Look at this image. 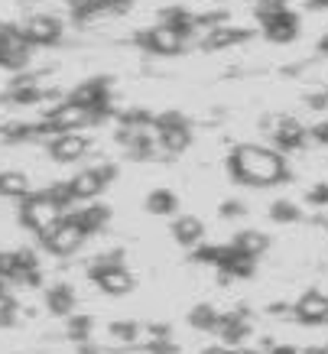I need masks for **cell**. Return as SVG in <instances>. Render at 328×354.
Returning <instances> with one entry per match:
<instances>
[{
    "mask_svg": "<svg viewBox=\"0 0 328 354\" xmlns=\"http://www.w3.org/2000/svg\"><path fill=\"white\" fill-rule=\"evenodd\" d=\"M228 166H231L234 179L247 185H273L286 179L283 156L276 150H264V147H237Z\"/></svg>",
    "mask_w": 328,
    "mask_h": 354,
    "instance_id": "1",
    "label": "cell"
},
{
    "mask_svg": "<svg viewBox=\"0 0 328 354\" xmlns=\"http://www.w3.org/2000/svg\"><path fill=\"white\" fill-rule=\"evenodd\" d=\"M20 218L23 225L30 227V231H36L39 237L53 234L55 227L62 225V205L55 202L49 192L43 195H33V198H23V208H20Z\"/></svg>",
    "mask_w": 328,
    "mask_h": 354,
    "instance_id": "2",
    "label": "cell"
},
{
    "mask_svg": "<svg viewBox=\"0 0 328 354\" xmlns=\"http://www.w3.org/2000/svg\"><path fill=\"white\" fill-rule=\"evenodd\" d=\"M30 53H33V43L20 30L3 32V39H0V65L3 68H23L30 62Z\"/></svg>",
    "mask_w": 328,
    "mask_h": 354,
    "instance_id": "3",
    "label": "cell"
},
{
    "mask_svg": "<svg viewBox=\"0 0 328 354\" xmlns=\"http://www.w3.org/2000/svg\"><path fill=\"white\" fill-rule=\"evenodd\" d=\"M85 241V231H82V225L75 221V218H62V225L55 227L53 234L43 237V244L53 250V254H72V250H78V244Z\"/></svg>",
    "mask_w": 328,
    "mask_h": 354,
    "instance_id": "4",
    "label": "cell"
},
{
    "mask_svg": "<svg viewBox=\"0 0 328 354\" xmlns=\"http://www.w3.org/2000/svg\"><path fill=\"white\" fill-rule=\"evenodd\" d=\"M20 32L30 39L33 46H49L59 39V32H62V23L55 20V17H46V13H39V17H30V20L20 26Z\"/></svg>",
    "mask_w": 328,
    "mask_h": 354,
    "instance_id": "5",
    "label": "cell"
},
{
    "mask_svg": "<svg viewBox=\"0 0 328 354\" xmlns=\"http://www.w3.org/2000/svg\"><path fill=\"white\" fill-rule=\"evenodd\" d=\"M185 39H189L185 32L172 30V26H166V23H159V26H153V30L143 36V46H147V49H153V53L172 55V53H179Z\"/></svg>",
    "mask_w": 328,
    "mask_h": 354,
    "instance_id": "6",
    "label": "cell"
},
{
    "mask_svg": "<svg viewBox=\"0 0 328 354\" xmlns=\"http://www.w3.org/2000/svg\"><path fill=\"white\" fill-rule=\"evenodd\" d=\"M88 143L85 137H78V133H59L55 140H49V153H53V160L59 162H75V160H82L88 153Z\"/></svg>",
    "mask_w": 328,
    "mask_h": 354,
    "instance_id": "7",
    "label": "cell"
},
{
    "mask_svg": "<svg viewBox=\"0 0 328 354\" xmlns=\"http://www.w3.org/2000/svg\"><path fill=\"white\" fill-rule=\"evenodd\" d=\"M296 32H299V20L289 10L273 13V17H266L264 20V36L270 39V43H293Z\"/></svg>",
    "mask_w": 328,
    "mask_h": 354,
    "instance_id": "8",
    "label": "cell"
},
{
    "mask_svg": "<svg viewBox=\"0 0 328 354\" xmlns=\"http://www.w3.org/2000/svg\"><path fill=\"white\" fill-rule=\"evenodd\" d=\"M266 130L273 133L276 147H283V150H299L302 140H306L302 124H299V120H289V118H276L273 124H266Z\"/></svg>",
    "mask_w": 328,
    "mask_h": 354,
    "instance_id": "9",
    "label": "cell"
},
{
    "mask_svg": "<svg viewBox=\"0 0 328 354\" xmlns=\"http://www.w3.org/2000/svg\"><path fill=\"white\" fill-rule=\"evenodd\" d=\"M296 319L299 322H325L328 319V296L325 292H306L302 299L296 302Z\"/></svg>",
    "mask_w": 328,
    "mask_h": 354,
    "instance_id": "10",
    "label": "cell"
},
{
    "mask_svg": "<svg viewBox=\"0 0 328 354\" xmlns=\"http://www.w3.org/2000/svg\"><path fill=\"white\" fill-rule=\"evenodd\" d=\"M69 185H72V195H75V198L88 202V198H95V195L104 189L107 179L101 176V169H85V172H78V176H75Z\"/></svg>",
    "mask_w": 328,
    "mask_h": 354,
    "instance_id": "11",
    "label": "cell"
},
{
    "mask_svg": "<svg viewBox=\"0 0 328 354\" xmlns=\"http://www.w3.org/2000/svg\"><path fill=\"white\" fill-rule=\"evenodd\" d=\"M7 97H10V101H17V104H36V101L43 97V88H39L36 75H20V78H17V82L10 85Z\"/></svg>",
    "mask_w": 328,
    "mask_h": 354,
    "instance_id": "12",
    "label": "cell"
},
{
    "mask_svg": "<svg viewBox=\"0 0 328 354\" xmlns=\"http://www.w3.org/2000/svg\"><path fill=\"white\" fill-rule=\"evenodd\" d=\"M0 195L3 198H26L30 195V179L23 172H0Z\"/></svg>",
    "mask_w": 328,
    "mask_h": 354,
    "instance_id": "13",
    "label": "cell"
},
{
    "mask_svg": "<svg viewBox=\"0 0 328 354\" xmlns=\"http://www.w3.org/2000/svg\"><path fill=\"white\" fill-rule=\"evenodd\" d=\"M46 302H49V312H55V315H69V312L75 309V292L72 286H53V290L46 292Z\"/></svg>",
    "mask_w": 328,
    "mask_h": 354,
    "instance_id": "14",
    "label": "cell"
},
{
    "mask_svg": "<svg viewBox=\"0 0 328 354\" xmlns=\"http://www.w3.org/2000/svg\"><path fill=\"white\" fill-rule=\"evenodd\" d=\"M172 234H176V241L185 244V247L199 244L201 241V221L199 218H179V221L172 225Z\"/></svg>",
    "mask_w": 328,
    "mask_h": 354,
    "instance_id": "15",
    "label": "cell"
},
{
    "mask_svg": "<svg viewBox=\"0 0 328 354\" xmlns=\"http://www.w3.org/2000/svg\"><path fill=\"white\" fill-rule=\"evenodd\" d=\"M78 225H82V231L85 234H91V231H98V227L107 221V208H101V205H88V208H82L78 215H72Z\"/></svg>",
    "mask_w": 328,
    "mask_h": 354,
    "instance_id": "16",
    "label": "cell"
},
{
    "mask_svg": "<svg viewBox=\"0 0 328 354\" xmlns=\"http://www.w3.org/2000/svg\"><path fill=\"white\" fill-rule=\"evenodd\" d=\"M218 312L212 309V306H195V309L189 312V322H192V328H201V332H215L218 328Z\"/></svg>",
    "mask_w": 328,
    "mask_h": 354,
    "instance_id": "17",
    "label": "cell"
},
{
    "mask_svg": "<svg viewBox=\"0 0 328 354\" xmlns=\"http://www.w3.org/2000/svg\"><path fill=\"white\" fill-rule=\"evenodd\" d=\"M241 39H247V32H241V30H228V26H218V30H212L208 36H205V46H208V49H221V46L241 43Z\"/></svg>",
    "mask_w": 328,
    "mask_h": 354,
    "instance_id": "18",
    "label": "cell"
},
{
    "mask_svg": "<svg viewBox=\"0 0 328 354\" xmlns=\"http://www.w3.org/2000/svg\"><path fill=\"white\" fill-rule=\"evenodd\" d=\"M234 247H241L244 254H250V257H260V254L266 250V237L260 234V231H241Z\"/></svg>",
    "mask_w": 328,
    "mask_h": 354,
    "instance_id": "19",
    "label": "cell"
},
{
    "mask_svg": "<svg viewBox=\"0 0 328 354\" xmlns=\"http://www.w3.org/2000/svg\"><path fill=\"white\" fill-rule=\"evenodd\" d=\"M147 208L153 215H170L172 208H176V195H172L170 189H156V192H149Z\"/></svg>",
    "mask_w": 328,
    "mask_h": 354,
    "instance_id": "20",
    "label": "cell"
},
{
    "mask_svg": "<svg viewBox=\"0 0 328 354\" xmlns=\"http://www.w3.org/2000/svg\"><path fill=\"white\" fill-rule=\"evenodd\" d=\"M147 348H156V344H166L170 342V328L166 325H147V328H140V338Z\"/></svg>",
    "mask_w": 328,
    "mask_h": 354,
    "instance_id": "21",
    "label": "cell"
},
{
    "mask_svg": "<svg viewBox=\"0 0 328 354\" xmlns=\"http://www.w3.org/2000/svg\"><path fill=\"white\" fill-rule=\"evenodd\" d=\"M270 218H273V221H280V225H293V221H299V208L293 202L280 198V202L270 208Z\"/></svg>",
    "mask_w": 328,
    "mask_h": 354,
    "instance_id": "22",
    "label": "cell"
},
{
    "mask_svg": "<svg viewBox=\"0 0 328 354\" xmlns=\"http://www.w3.org/2000/svg\"><path fill=\"white\" fill-rule=\"evenodd\" d=\"M88 335H91V319H88V315H75L72 322H69V338L88 342Z\"/></svg>",
    "mask_w": 328,
    "mask_h": 354,
    "instance_id": "23",
    "label": "cell"
},
{
    "mask_svg": "<svg viewBox=\"0 0 328 354\" xmlns=\"http://www.w3.org/2000/svg\"><path fill=\"white\" fill-rule=\"evenodd\" d=\"M111 338H117V342H137L140 328L134 322H114L111 325Z\"/></svg>",
    "mask_w": 328,
    "mask_h": 354,
    "instance_id": "24",
    "label": "cell"
},
{
    "mask_svg": "<svg viewBox=\"0 0 328 354\" xmlns=\"http://www.w3.org/2000/svg\"><path fill=\"white\" fill-rule=\"evenodd\" d=\"M17 319V302L10 299V292L0 286V325H10Z\"/></svg>",
    "mask_w": 328,
    "mask_h": 354,
    "instance_id": "25",
    "label": "cell"
},
{
    "mask_svg": "<svg viewBox=\"0 0 328 354\" xmlns=\"http://www.w3.org/2000/svg\"><path fill=\"white\" fill-rule=\"evenodd\" d=\"M17 277V250H0V279Z\"/></svg>",
    "mask_w": 328,
    "mask_h": 354,
    "instance_id": "26",
    "label": "cell"
},
{
    "mask_svg": "<svg viewBox=\"0 0 328 354\" xmlns=\"http://www.w3.org/2000/svg\"><path fill=\"white\" fill-rule=\"evenodd\" d=\"M309 202L312 205H328V185H316V189L309 192Z\"/></svg>",
    "mask_w": 328,
    "mask_h": 354,
    "instance_id": "27",
    "label": "cell"
},
{
    "mask_svg": "<svg viewBox=\"0 0 328 354\" xmlns=\"http://www.w3.org/2000/svg\"><path fill=\"white\" fill-rule=\"evenodd\" d=\"M312 137H316L318 143H328V120H322V124L312 130Z\"/></svg>",
    "mask_w": 328,
    "mask_h": 354,
    "instance_id": "28",
    "label": "cell"
},
{
    "mask_svg": "<svg viewBox=\"0 0 328 354\" xmlns=\"http://www.w3.org/2000/svg\"><path fill=\"white\" fill-rule=\"evenodd\" d=\"M241 212H244L241 202H228V205L221 208V215H241Z\"/></svg>",
    "mask_w": 328,
    "mask_h": 354,
    "instance_id": "29",
    "label": "cell"
},
{
    "mask_svg": "<svg viewBox=\"0 0 328 354\" xmlns=\"http://www.w3.org/2000/svg\"><path fill=\"white\" fill-rule=\"evenodd\" d=\"M149 351H153V354H179L170 342H166V344H156V348H149Z\"/></svg>",
    "mask_w": 328,
    "mask_h": 354,
    "instance_id": "30",
    "label": "cell"
},
{
    "mask_svg": "<svg viewBox=\"0 0 328 354\" xmlns=\"http://www.w3.org/2000/svg\"><path fill=\"white\" fill-rule=\"evenodd\" d=\"M201 354H234L231 348H221V344H215V348H205Z\"/></svg>",
    "mask_w": 328,
    "mask_h": 354,
    "instance_id": "31",
    "label": "cell"
},
{
    "mask_svg": "<svg viewBox=\"0 0 328 354\" xmlns=\"http://www.w3.org/2000/svg\"><path fill=\"white\" fill-rule=\"evenodd\" d=\"M309 7H312V10H328V0H312Z\"/></svg>",
    "mask_w": 328,
    "mask_h": 354,
    "instance_id": "32",
    "label": "cell"
},
{
    "mask_svg": "<svg viewBox=\"0 0 328 354\" xmlns=\"http://www.w3.org/2000/svg\"><path fill=\"white\" fill-rule=\"evenodd\" d=\"M306 354H328V344H325V348H309Z\"/></svg>",
    "mask_w": 328,
    "mask_h": 354,
    "instance_id": "33",
    "label": "cell"
},
{
    "mask_svg": "<svg viewBox=\"0 0 328 354\" xmlns=\"http://www.w3.org/2000/svg\"><path fill=\"white\" fill-rule=\"evenodd\" d=\"M276 354H296L293 348H276Z\"/></svg>",
    "mask_w": 328,
    "mask_h": 354,
    "instance_id": "34",
    "label": "cell"
},
{
    "mask_svg": "<svg viewBox=\"0 0 328 354\" xmlns=\"http://www.w3.org/2000/svg\"><path fill=\"white\" fill-rule=\"evenodd\" d=\"M318 49H322V53L328 55V36H325V39H322V46H318Z\"/></svg>",
    "mask_w": 328,
    "mask_h": 354,
    "instance_id": "35",
    "label": "cell"
},
{
    "mask_svg": "<svg viewBox=\"0 0 328 354\" xmlns=\"http://www.w3.org/2000/svg\"><path fill=\"white\" fill-rule=\"evenodd\" d=\"M78 354H101V351H95V348H82Z\"/></svg>",
    "mask_w": 328,
    "mask_h": 354,
    "instance_id": "36",
    "label": "cell"
}]
</instances>
